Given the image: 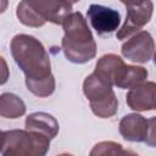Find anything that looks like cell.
Masks as SVG:
<instances>
[{
	"mask_svg": "<svg viewBox=\"0 0 156 156\" xmlns=\"http://www.w3.org/2000/svg\"><path fill=\"white\" fill-rule=\"evenodd\" d=\"M62 27L65 35L61 46L66 58L78 65L91 61L96 55V43L83 15L72 12Z\"/></svg>",
	"mask_w": 156,
	"mask_h": 156,
	"instance_id": "7a4b0ae2",
	"label": "cell"
},
{
	"mask_svg": "<svg viewBox=\"0 0 156 156\" xmlns=\"http://www.w3.org/2000/svg\"><path fill=\"white\" fill-rule=\"evenodd\" d=\"M26 85H27L28 90L32 94H34L35 96H38V98H48L55 91L56 82H55V77L52 76L49 79L40 80V82L27 83Z\"/></svg>",
	"mask_w": 156,
	"mask_h": 156,
	"instance_id": "2e32d148",
	"label": "cell"
},
{
	"mask_svg": "<svg viewBox=\"0 0 156 156\" xmlns=\"http://www.w3.org/2000/svg\"><path fill=\"white\" fill-rule=\"evenodd\" d=\"M83 93L89 101L91 112L99 118H110L118 111V100L112 85L99 78L94 72L83 82Z\"/></svg>",
	"mask_w": 156,
	"mask_h": 156,
	"instance_id": "277c9868",
	"label": "cell"
},
{
	"mask_svg": "<svg viewBox=\"0 0 156 156\" xmlns=\"http://www.w3.org/2000/svg\"><path fill=\"white\" fill-rule=\"evenodd\" d=\"M144 143L150 147H156V117L147 119V134Z\"/></svg>",
	"mask_w": 156,
	"mask_h": 156,
	"instance_id": "ac0fdd59",
	"label": "cell"
},
{
	"mask_svg": "<svg viewBox=\"0 0 156 156\" xmlns=\"http://www.w3.org/2000/svg\"><path fill=\"white\" fill-rule=\"evenodd\" d=\"M126 66L127 65L118 55L106 54L98 60L94 73L110 85L117 87V83L122 77Z\"/></svg>",
	"mask_w": 156,
	"mask_h": 156,
	"instance_id": "30bf717a",
	"label": "cell"
},
{
	"mask_svg": "<svg viewBox=\"0 0 156 156\" xmlns=\"http://www.w3.org/2000/svg\"><path fill=\"white\" fill-rule=\"evenodd\" d=\"M16 16H17L18 21L27 27L39 28L45 24V21L28 5L27 0L20 1V4L16 7Z\"/></svg>",
	"mask_w": 156,
	"mask_h": 156,
	"instance_id": "9a60e30c",
	"label": "cell"
},
{
	"mask_svg": "<svg viewBox=\"0 0 156 156\" xmlns=\"http://www.w3.org/2000/svg\"><path fill=\"white\" fill-rule=\"evenodd\" d=\"M26 113L24 101L12 93H2L0 96V116L4 118H18Z\"/></svg>",
	"mask_w": 156,
	"mask_h": 156,
	"instance_id": "4fadbf2b",
	"label": "cell"
},
{
	"mask_svg": "<svg viewBox=\"0 0 156 156\" xmlns=\"http://www.w3.org/2000/svg\"><path fill=\"white\" fill-rule=\"evenodd\" d=\"M27 2L45 22L54 24H63L72 13V4L68 0H27Z\"/></svg>",
	"mask_w": 156,
	"mask_h": 156,
	"instance_id": "52a82bcc",
	"label": "cell"
},
{
	"mask_svg": "<svg viewBox=\"0 0 156 156\" xmlns=\"http://www.w3.org/2000/svg\"><path fill=\"white\" fill-rule=\"evenodd\" d=\"M26 129L41 133L50 139H54L60 129L57 119L46 112H34L26 117Z\"/></svg>",
	"mask_w": 156,
	"mask_h": 156,
	"instance_id": "7c38bea8",
	"label": "cell"
},
{
	"mask_svg": "<svg viewBox=\"0 0 156 156\" xmlns=\"http://www.w3.org/2000/svg\"><path fill=\"white\" fill-rule=\"evenodd\" d=\"M152 12L154 4L151 0H141L132 5H127L126 21L116 33L117 39L123 40L139 32L145 24L150 22Z\"/></svg>",
	"mask_w": 156,
	"mask_h": 156,
	"instance_id": "5b68a950",
	"label": "cell"
},
{
	"mask_svg": "<svg viewBox=\"0 0 156 156\" xmlns=\"http://www.w3.org/2000/svg\"><path fill=\"white\" fill-rule=\"evenodd\" d=\"M11 55L26 76V83L49 79L51 73L50 56L39 39L29 34H17L10 43Z\"/></svg>",
	"mask_w": 156,
	"mask_h": 156,
	"instance_id": "6da1fadb",
	"label": "cell"
},
{
	"mask_svg": "<svg viewBox=\"0 0 156 156\" xmlns=\"http://www.w3.org/2000/svg\"><path fill=\"white\" fill-rule=\"evenodd\" d=\"M118 129L124 140L144 143L147 134V119L139 113H129L122 117Z\"/></svg>",
	"mask_w": 156,
	"mask_h": 156,
	"instance_id": "8fae6325",
	"label": "cell"
},
{
	"mask_svg": "<svg viewBox=\"0 0 156 156\" xmlns=\"http://www.w3.org/2000/svg\"><path fill=\"white\" fill-rule=\"evenodd\" d=\"M126 101L129 108L136 112L156 110V83L145 80L130 88Z\"/></svg>",
	"mask_w": 156,
	"mask_h": 156,
	"instance_id": "9c48e42d",
	"label": "cell"
},
{
	"mask_svg": "<svg viewBox=\"0 0 156 156\" xmlns=\"http://www.w3.org/2000/svg\"><path fill=\"white\" fill-rule=\"evenodd\" d=\"M122 55L136 63H146L155 54V41L147 30H139L130 35L121 48Z\"/></svg>",
	"mask_w": 156,
	"mask_h": 156,
	"instance_id": "8992f818",
	"label": "cell"
},
{
	"mask_svg": "<svg viewBox=\"0 0 156 156\" xmlns=\"http://www.w3.org/2000/svg\"><path fill=\"white\" fill-rule=\"evenodd\" d=\"M50 138L46 135L28 130L12 129L2 132V155L17 156H44L50 147Z\"/></svg>",
	"mask_w": 156,
	"mask_h": 156,
	"instance_id": "3957f363",
	"label": "cell"
},
{
	"mask_svg": "<svg viewBox=\"0 0 156 156\" xmlns=\"http://www.w3.org/2000/svg\"><path fill=\"white\" fill-rule=\"evenodd\" d=\"M71 4H76V2H78V1H80V0H68Z\"/></svg>",
	"mask_w": 156,
	"mask_h": 156,
	"instance_id": "ffe728a7",
	"label": "cell"
},
{
	"mask_svg": "<svg viewBox=\"0 0 156 156\" xmlns=\"http://www.w3.org/2000/svg\"><path fill=\"white\" fill-rule=\"evenodd\" d=\"M127 151H124L122 149V145L115 141H101L98 143L93 150L90 151V155H115V154H126Z\"/></svg>",
	"mask_w": 156,
	"mask_h": 156,
	"instance_id": "e0dca14e",
	"label": "cell"
},
{
	"mask_svg": "<svg viewBox=\"0 0 156 156\" xmlns=\"http://www.w3.org/2000/svg\"><path fill=\"white\" fill-rule=\"evenodd\" d=\"M122 4H124L126 6L127 5H132V4H135V2H139V1H141V0H119Z\"/></svg>",
	"mask_w": 156,
	"mask_h": 156,
	"instance_id": "d6986e66",
	"label": "cell"
},
{
	"mask_svg": "<svg viewBox=\"0 0 156 156\" xmlns=\"http://www.w3.org/2000/svg\"><path fill=\"white\" fill-rule=\"evenodd\" d=\"M154 63H155V66H156V51H155V54H154Z\"/></svg>",
	"mask_w": 156,
	"mask_h": 156,
	"instance_id": "44dd1931",
	"label": "cell"
},
{
	"mask_svg": "<svg viewBox=\"0 0 156 156\" xmlns=\"http://www.w3.org/2000/svg\"><path fill=\"white\" fill-rule=\"evenodd\" d=\"M87 17L98 34H110L118 29L121 23V16L116 10L98 4L89 6Z\"/></svg>",
	"mask_w": 156,
	"mask_h": 156,
	"instance_id": "ba28073f",
	"label": "cell"
},
{
	"mask_svg": "<svg viewBox=\"0 0 156 156\" xmlns=\"http://www.w3.org/2000/svg\"><path fill=\"white\" fill-rule=\"evenodd\" d=\"M147 78V69L141 66H133L127 65L124 68V72L117 83V88L119 89H130L143 82H145Z\"/></svg>",
	"mask_w": 156,
	"mask_h": 156,
	"instance_id": "5bb4252c",
	"label": "cell"
}]
</instances>
